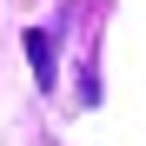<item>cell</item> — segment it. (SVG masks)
I'll list each match as a JSON object with an SVG mask.
<instances>
[{"label":"cell","mask_w":146,"mask_h":146,"mask_svg":"<svg viewBox=\"0 0 146 146\" xmlns=\"http://www.w3.org/2000/svg\"><path fill=\"white\" fill-rule=\"evenodd\" d=\"M27 60H33L40 86H46V80H53V33H40V27H33V33H27Z\"/></svg>","instance_id":"6da1fadb"}]
</instances>
